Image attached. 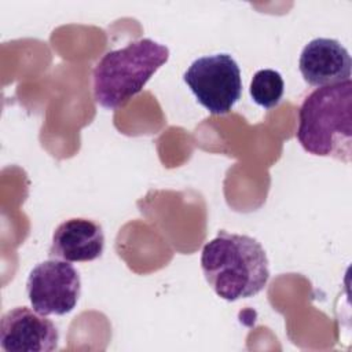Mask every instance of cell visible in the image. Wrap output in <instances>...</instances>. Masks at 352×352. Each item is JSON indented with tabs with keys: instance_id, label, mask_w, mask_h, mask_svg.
I'll return each instance as SVG.
<instances>
[{
	"instance_id": "277c9868",
	"label": "cell",
	"mask_w": 352,
	"mask_h": 352,
	"mask_svg": "<svg viewBox=\"0 0 352 352\" xmlns=\"http://www.w3.org/2000/svg\"><path fill=\"white\" fill-rule=\"evenodd\" d=\"M183 80L197 100L212 114L231 111L242 95L241 69L230 54H213L195 59Z\"/></svg>"
},
{
	"instance_id": "9c48e42d",
	"label": "cell",
	"mask_w": 352,
	"mask_h": 352,
	"mask_svg": "<svg viewBox=\"0 0 352 352\" xmlns=\"http://www.w3.org/2000/svg\"><path fill=\"white\" fill-rule=\"evenodd\" d=\"M249 92L256 104L264 109H272L279 104L283 96L285 82L279 72L272 69H261L254 73L250 81Z\"/></svg>"
},
{
	"instance_id": "ba28073f",
	"label": "cell",
	"mask_w": 352,
	"mask_h": 352,
	"mask_svg": "<svg viewBox=\"0 0 352 352\" xmlns=\"http://www.w3.org/2000/svg\"><path fill=\"white\" fill-rule=\"evenodd\" d=\"M103 249L102 226L91 219L73 217L55 228L48 256L69 263H82L96 260L102 256Z\"/></svg>"
},
{
	"instance_id": "8992f818",
	"label": "cell",
	"mask_w": 352,
	"mask_h": 352,
	"mask_svg": "<svg viewBox=\"0 0 352 352\" xmlns=\"http://www.w3.org/2000/svg\"><path fill=\"white\" fill-rule=\"evenodd\" d=\"M59 331L45 315L15 307L0 320V348L6 352H51L58 348Z\"/></svg>"
},
{
	"instance_id": "3957f363",
	"label": "cell",
	"mask_w": 352,
	"mask_h": 352,
	"mask_svg": "<svg viewBox=\"0 0 352 352\" xmlns=\"http://www.w3.org/2000/svg\"><path fill=\"white\" fill-rule=\"evenodd\" d=\"M169 59L166 45L140 38L106 52L92 72L94 99L104 109H118L138 95Z\"/></svg>"
},
{
	"instance_id": "6da1fadb",
	"label": "cell",
	"mask_w": 352,
	"mask_h": 352,
	"mask_svg": "<svg viewBox=\"0 0 352 352\" xmlns=\"http://www.w3.org/2000/svg\"><path fill=\"white\" fill-rule=\"evenodd\" d=\"M201 268L209 286L226 301L253 297L270 279V263L261 243L224 230L202 248Z\"/></svg>"
},
{
	"instance_id": "5b68a950",
	"label": "cell",
	"mask_w": 352,
	"mask_h": 352,
	"mask_svg": "<svg viewBox=\"0 0 352 352\" xmlns=\"http://www.w3.org/2000/svg\"><path fill=\"white\" fill-rule=\"evenodd\" d=\"M26 292L32 308L38 314L66 315L74 309L80 298V274L69 261L50 258L30 271Z\"/></svg>"
},
{
	"instance_id": "7a4b0ae2",
	"label": "cell",
	"mask_w": 352,
	"mask_h": 352,
	"mask_svg": "<svg viewBox=\"0 0 352 352\" xmlns=\"http://www.w3.org/2000/svg\"><path fill=\"white\" fill-rule=\"evenodd\" d=\"M296 138L318 157L352 160V81L319 87L301 103Z\"/></svg>"
},
{
	"instance_id": "52a82bcc",
	"label": "cell",
	"mask_w": 352,
	"mask_h": 352,
	"mask_svg": "<svg viewBox=\"0 0 352 352\" xmlns=\"http://www.w3.org/2000/svg\"><path fill=\"white\" fill-rule=\"evenodd\" d=\"M298 67L305 82L319 88L351 80L352 59L338 40L318 37L302 48Z\"/></svg>"
}]
</instances>
